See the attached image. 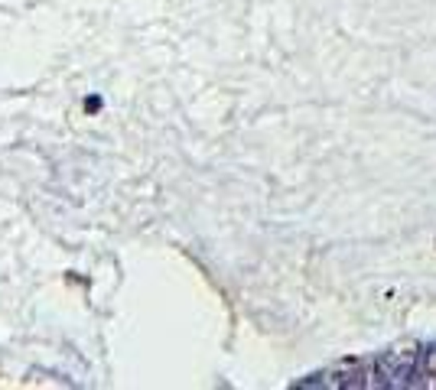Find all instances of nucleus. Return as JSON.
Instances as JSON below:
<instances>
[{"instance_id": "obj_1", "label": "nucleus", "mask_w": 436, "mask_h": 390, "mask_svg": "<svg viewBox=\"0 0 436 390\" xmlns=\"http://www.w3.org/2000/svg\"><path fill=\"white\" fill-rule=\"evenodd\" d=\"M420 378H430L426 384H436V348L430 352H391L385 358H365L349 365V378L329 380L332 387H398L411 384L417 387Z\"/></svg>"}]
</instances>
